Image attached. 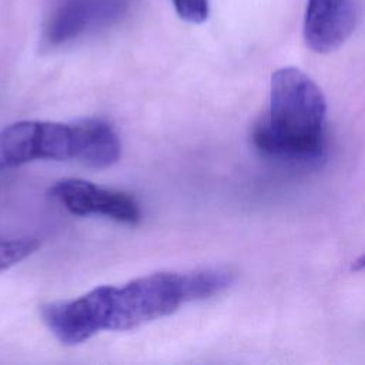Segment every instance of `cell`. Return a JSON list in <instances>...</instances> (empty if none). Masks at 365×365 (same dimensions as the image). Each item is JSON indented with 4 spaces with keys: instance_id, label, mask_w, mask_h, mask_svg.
<instances>
[{
    "instance_id": "obj_1",
    "label": "cell",
    "mask_w": 365,
    "mask_h": 365,
    "mask_svg": "<svg viewBox=\"0 0 365 365\" xmlns=\"http://www.w3.org/2000/svg\"><path fill=\"white\" fill-rule=\"evenodd\" d=\"M327 100L318 84L295 67L272 73L269 104L251 131L262 155L288 164H309L325 150Z\"/></svg>"
},
{
    "instance_id": "obj_2",
    "label": "cell",
    "mask_w": 365,
    "mask_h": 365,
    "mask_svg": "<svg viewBox=\"0 0 365 365\" xmlns=\"http://www.w3.org/2000/svg\"><path fill=\"white\" fill-rule=\"evenodd\" d=\"M121 157V141L114 127L101 118L77 123L23 120L0 130V170L36 160H76L106 168Z\"/></svg>"
},
{
    "instance_id": "obj_3",
    "label": "cell",
    "mask_w": 365,
    "mask_h": 365,
    "mask_svg": "<svg viewBox=\"0 0 365 365\" xmlns=\"http://www.w3.org/2000/svg\"><path fill=\"white\" fill-rule=\"evenodd\" d=\"M235 281L227 267H210L188 272H154L123 287L107 285L106 331H130L175 312L182 304L211 298Z\"/></svg>"
},
{
    "instance_id": "obj_4",
    "label": "cell",
    "mask_w": 365,
    "mask_h": 365,
    "mask_svg": "<svg viewBox=\"0 0 365 365\" xmlns=\"http://www.w3.org/2000/svg\"><path fill=\"white\" fill-rule=\"evenodd\" d=\"M50 195L74 215H103L127 225L141 220L140 204L133 195L87 180L63 178L50 188Z\"/></svg>"
},
{
    "instance_id": "obj_5",
    "label": "cell",
    "mask_w": 365,
    "mask_h": 365,
    "mask_svg": "<svg viewBox=\"0 0 365 365\" xmlns=\"http://www.w3.org/2000/svg\"><path fill=\"white\" fill-rule=\"evenodd\" d=\"M358 19V0H308L304 17L307 47L319 54L335 51L354 33Z\"/></svg>"
},
{
    "instance_id": "obj_6",
    "label": "cell",
    "mask_w": 365,
    "mask_h": 365,
    "mask_svg": "<svg viewBox=\"0 0 365 365\" xmlns=\"http://www.w3.org/2000/svg\"><path fill=\"white\" fill-rule=\"evenodd\" d=\"M124 0H63L44 27V43L57 47L121 14Z\"/></svg>"
},
{
    "instance_id": "obj_7",
    "label": "cell",
    "mask_w": 365,
    "mask_h": 365,
    "mask_svg": "<svg viewBox=\"0 0 365 365\" xmlns=\"http://www.w3.org/2000/svg\"><path fill=\"white\" fill-rule=\"evenodd\" d=\"M40 241L36 237H0V272L36 252Z\"/></svg>"
},
{
    "instance_id": "obj_8",
    "label": "cell",
    "mask_w": 365,
    "mask_h": 365,
    "mask_svg": "<svg viewBox=\"0 0 365 365\" xmlns=\"http://www.w3.org/2000/svg\"><path fill=\"white\" fill-rule=\"evenodd\" d=\"M177 14L188 23H202L208 17V0H173Z\"/></svg>"
},
{
    "instance_id": "obj_9",
    "label": "cell",
    "mask_w": 365,
    "mask_h": 365,
    "mask_svg": "<svg viewBox=\"0 0 365 365\" xmlns=\"http://www.w3.org/2000/svg\"><path fill=\"white\" fill-rule=\"evenodd\" d=\"M352 269L354 271H365V254L359 255L356 259L352 261Z\"/></svg>"
}]
</instances>
